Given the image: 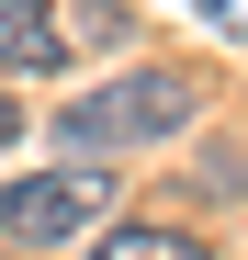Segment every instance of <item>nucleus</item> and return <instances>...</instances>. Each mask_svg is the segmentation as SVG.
Instances as JSON below:
<instances>
[{
    "mask_svg": "<svg viewBox=\"0 0 248 260\" xmlns=\"http://www.w3.org/2000/svg\"><path fill=\"white\" fill-rule=\"evenodd\" d=\"M192 68H124V79H102V91H79L68 113H57V147L68 158H124V147H158V136H181L192 124Z\"/></svg>",
    "mask_w": 248,
    "mask_h": 260,
    "instance_id": "obj_1",
    "label": "nucleus"
},
{
    "mask_svg": "<svg viewBox=\"0 0 248 260\" xmlns=\"http://www.w3.org/2000/svg\"><path fill=\"white\" fill-rule=\"evenodd\" d=\"M113 170H34V181H0V238L23 249H68L79 226H102Z\"/></svg>",
    "mask_w": 248,
    "mask_h": 260,
    "instance_id": "obj_2",
    "label": "nucleus"
},
{
    "mask_svg": "<svg viewBox=\"0 0 248 260\" xmlns=\"http://www.w3.org/2000/svg\"><path fill=\"white\" fill-rule=\"evenodd\" d=\"M68 57V23L46 12V0H0V68H23V79H46Z\"/></svg>",
    "mask_w": 248,
    "mask_h": 260,
    "instance_id": "obj_3",
    "label": "nucleus"
},
{
    "mask_svg": "<svg viewBox=\"0 0 248 260\" xmlns=\"http://www.w3.org/2000/svg\"><path fill=\"white\" fill-rule=\"evenodd\" d=\"M91 260H215V249H203L192 226H113Z\"/></svg>",
    "mask_w": 248,
    "mask_h": 260,
    "instance_id": "obj_4",
    "label": "nucleus"
},
{
    "mask_svg": "<svg viewBox=\"0 0 248 260\" xmlns=\"http://www.w3.org/2000/svg\"><path fill=\"white\" fill-rule=\"evenodd\" d=\"M12 136H23V113H12V91H0V147H12Z\"/></svg>",
    "mask_w": 248,
    "mask_h": 260,
    "instance_id": "obj_5",
    "label": "nucleus"
}]
</instances>
